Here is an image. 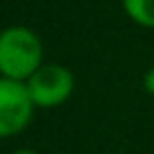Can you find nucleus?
<instances>
[{"mask_svg":"<svg viewBox=\"0 0 154 154\" xmlns=\"http://www.w3.org/2000/svg\"><path fill=\"white\" fill-rule=\"evenodd\" d=\"M143 86H145V91H147L149 95H154V66L149 68L147 72H145V77H143Z\"/></svg>","mask_w":154,"mask_h":154,"instance_id":"5","label":"nucleus"},{"mask_svg":"<svg viewBox=\"0 0 154 154\" xmlns=\"http://www.w3.org/2000/svg\"><path fill=\"white\" fill-rule=\"evenodd\" d=\"M34 102L20 79L0 75V138H11L29 125Z\"/></svg>","mask_w":154,"mask_h":154,"instance_id":"2","label":"nucleus"},{"mask_svg":"<svg viewBox=\"0 0 154 154\" xmlns=\"http://www.w3.org/2000/svg\"><path fill=\"white\" fill-rule=\"evenodd\" d=\"M43 63L41 38L23 25H11L0 32V75L27 82Z\"/></svg>","mask_w":154,"mask_h":154,"instance_id":"1","label":"nucleus"},{"mask_svg":"<svg viewBox=\"0 0 154 154\" xmlns=\"http://www.w3.org/2000/svg\"><path fill=\"white\" fill-rule=\"evenodd\" d=\"M122 9L136 25L154 29V0H122Z\"/></svg>","mask_w":154,"mask_h":154,"instance_id":"4","label":"nucleus"},{"mask_svg":"<svg viewBox=\"0 0 154 154\" xmlns=\"http://www.w3.org/2000/svg\"><path fill=\"white\" fill-rule=\"evenodd\" d=\"M11 154H36L34 149H27V147H23V149H14Z\"/></svg>","mask_w":154,"mask_h":154,"instance_id":"6","label":"nucleus"},{"mask_svg":"<svg viewBox=\"0 0 154 154\" xmlns=\"http://www.w3.org/2000/svg\"><path fill=\"white\" fill-rule=\"evenodd\" d=\"M25 86L34 106L52 109V106L63 104L72 95L75 77L61 63H41V68L25 82Z\"/></svg>","mask_w":154,"mask_h":154,"instance_id":"3","label":"nucleus"}]
</instances>
